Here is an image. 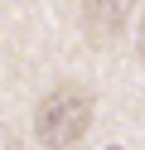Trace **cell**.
<instances>
[{
	"instance_id": "1",
	"label": "cell",
	"mask_w": 145,
	"mask_h": 150,
	"mask_svg": "<svg viewBox=\"0 0 145 150\" xmlns=\"http://www.w3.org/2000/svg\"><path fill=\"white\" fill-rule=\"evenodd\" d=\"M92 126V92L82 82H58L34 111V136L48 150H73Z\"/></svg>"
},
{
	"instance_id": "2",
	"label": "cell",
	"mask_w": 145,
	"mask_h": 150,
	"mask_svg": "<svg viewBox=\"0 0 145 150\" xmlns=\"http://www.w3.org/2000/svg\"><path fill=\"white\" fill-rule=\"evenodd\" d=\"M135 0H82V29L92 44H111L116 34L126 29Z\"/></svg>"
},
{
	"instance_id": "3",
	"label": "cell",
	"mask_w": 145,
	"mask_h": 150,
	"mask_svg": "<svg viewBox=\"0 0 145 150\" xmlns=\"http://www.w3.org/2000/svg\"><path fill=\"white\" fill-rule=\"evenodd\" d=\"M135 49H140V53H145V20H140V39H135Z\"/></svg>"
}]
</instances>
